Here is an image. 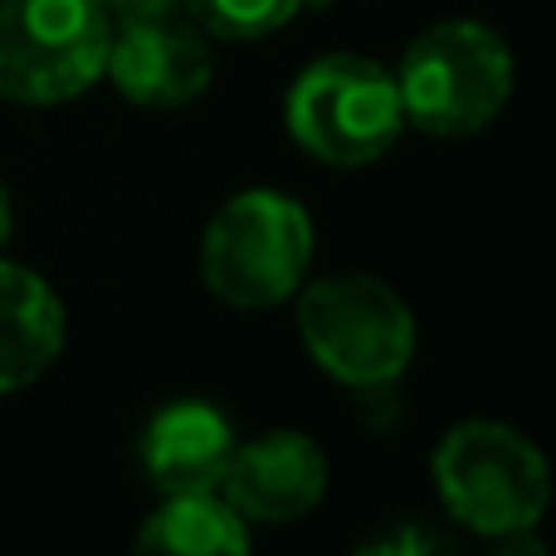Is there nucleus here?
I'll return each instance as SVG.
<instances>
[{
    "label": "nucleus",
    "instance_id": "obj_1",
    "mask_svg": "<svg viewBox=\"0 0 556 556\" xmlns=\"http://www.w3.org/2000/svg\"><path fill=\"white\" fill-rule=\"evenodd\" d=\"M430 479L444 513L489 542L518 538L552 503L547 454L503 420H464L430 454Z\"/></svg>",
    "mask_w": 556,
    "mask_h": 556
},
{
    "label": "nucleus",
    "instance_id": "obj_2",
    "mask_svg": "<svg viewBox=\"0 0 556 556\" xmlns=\"http://www.w3.org/2000/svg\"><path fill=\"white\" fill-rule=\"evenodd\" d=\"M298 337L332 381L386 391L415 362V313L376 274H327L298 288Z\"/></svg>",
    "mask_w": 556,
    "mask_h": 556
},
{
    "label": "nucleus",
    "instance_id": "obj_3",
    "mask_svg": "<svg viewBox=\"0 0 556 556\" xmlns=\"http://www.w3.org/2000/svg\"><path fill=\"white\" fill-rule=\"evenodd\" d=\"M405 127L425 137H473L508 108L513 54L479 20H440L420 29L395 68Z\"/></svg>",
    "mask_w": 556,
    "mask_h": 556
},
{
    "label": "nucleus",
    "instance_id": "obj_4",
    "mask_svg": "<svg viewBox=\"0 0 556 556\" xmlns=\"http://www.w3.org/2000/svg\"><path fill=\"white\" fill-rule=\"evenodd\" d=\"M313 220L283 191L254 186L211 215L201 235V278L230 307H278L307 283Z\"/></svg>",
    "mask_w": 556,
    "mask_h": 556
},
{
    "label": "nucleus",
    "instance_id": "obj_5",
    "mask_svg": "<svg viewBox=\"0 0 556 556\" xmlns=\"http://www.w3.org/2000/svg\"><path fill=\"white\" fill-rule=\"evenodd\" d=\"M288 137L323 166H371L405 127L395 74L362 54H323L293 78L283 103Z\"/></svg>",
    "mask_w": 556,
    "mask_h": 556
},
{
    "label": "nucleus",
    "instance_id": "obj_6",
    "mask_svg": "<svg viewBox=\"0 0 556 556\" xmlns=\"http://www.w3.org/2000/svg\"><path fill=\"white\" fill-rule=\"evenodd\" d=\"M108 25L98 0H0V98L74 103L103 78Z\"/></svg>",
    "mask_w": 556,
    "mask_h": 556
},
{
    "label": "nucleus",
    "instance_id": "obj_7",
    "mask_svg": "<svg viewBox=\"0 0 556 556\" xmlns=\"http://www.w3.org/2000/svg\"><path fill=\"white\" fill-rule=\"evenodd\" d=\"M103 78L137 108H186L211 88L215 59L201 25H186L181 15L113 25L108 35Z\"/></svg>",
    "mask_w": 556,
    "mask_h": 556
},
{
    "label": "nucleus",
    "instance_id": "obj_8",
    "mask_svg": "<svg viewBox=\"0 0 556 556\" xmlns=\"http://www.w3.org/2000/svg\"><path fill=\"white\" fill-rule=\"evenodd\" d=\"M327 454L303 430H269L250 444H235L220 479V498L250 528H283L323 503Z\"/></svg>",
    "mask_w": 556,
    "mask_h": 556
},
{
    "label": "nucleus",
    "instance_id": "obj_9",
    "mask_svg": "<svg viewBox=\"0 0 556 556\" xmlns=\"http://www.w3.org/2000/svg\"><path fill=\"white\" fill-rule=\"evenodd\" d=\"M235 425L211 401H172L142 425L137 459L156 493H220Z\"/></svg>",
    "mask_w": 556,
    "mask_h": 556
},
{
    "label": "nucleus",
    "instance_id": "obj_10",
    "mask_svg": "<svg viewBox=\"0 0 556 556\" xmlns=\"http://www.w3.org/2000/svg\"><path fill=\"white\" fill-rule=\"evenodd\" d=\"M64 303L25 264L0 254V395L35 386L64 352Z\"/></svg>",
    "mask_w": 556,
    "mask_h": 556
},
{
    "label": "nucleus",
    "instance_id": "obj_11",
    "mask_svg": "<svg viewBox=\"0 0 556 556\" xmlns=\"http://www.w3.org/2000/svg\"><path fill=\"white\" fill-rule=\"evenodd\" d=\"M137 552L156 556H244L250 522L220 493H162L156 513L137 532Z\"/></svg>",
    "mask_w": 556,
    "mask_h": 556
},
{
    "label": "nucleus",
    "instance_id": "obj_12",
    "mask_svg": "<svg viewBox=\"0 0 556 556\" xmlns=\"http://www.w3.org/2000/svg\"><path fill=\"white\" fill-rule=\"evenodd\" d=\"M307 0H186L191 20L215 39H269Z\"/></svg>",
    "mask_w": 556,
    "mask_h": 556
},
{
    "label": "nucleus",
    "instance_id": "obj_13",
    "mask_svg": "<svg viewBox=\"0 0 556 556\" xmlns=\"http://www.w3.org/2000/svg\"><path fill=\"white\" fill-rule=\"evenodd\" d=\"M356 552H371V556H434V552H450V542L440 532H425L420 522H405V528H391L381 538L362 542Z\"/></svg>",
    "mask_w": 556,
    "mask_h": 556
},
{
    "label": "nucleus",
    "instance_id": "obj_14",
    "mask_svg": "<svg viewBox=\"0 0 556 556\" xmlns=\"http://www.w3.org/2000/svg\"><path fill=\"white\" fill-rule=\"evenodd\" d=\"M108 15V25H137V20H166L181 15L186 0H98Z\"/></svg>",
    "mask_w": 556,
    "mask_h": 556
},
{
    "label": "nucleus",
    "instance_id": "obj_15",
    "mask_svg": "<svg viewBox=\"0 0 556 556\" xmlns=\"http://www.w3.org/2000/svg\"><path fill=\"white\" fill-rule=\"evenodd\" d=\"M10 235H15V205H10V191H5V181H0V254H5Z\"/></svg>",
    "mask_w": 556,
    "mask_h": 556
},
{
    "label": "nucleus",
    "instance_id": "obj_16",
    "mask_svg": "<svg viewBox=\"0 0 556 556\" xmlns=\"http://www.w3.org/2000/svg\"><path fill=\"white\" fill-rule=\"evenodd\" d=\"M307 5H323V0H307Z\"/></svg>",
    "mask_w": 556,
    "mask_h": 556
}]
</instances>
